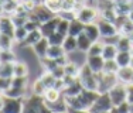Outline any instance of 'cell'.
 I'll return each mask as SVG.
<instances>
[{"label": "cell", "mask_w": 133, "mask_h": 113, "mask_svg": "<svg viewBox=\"0 0 133 113\" xmlns=\"http://www.w3.org/2000/svg\"><path fill=\"white\" fill-rule=\"evenodd\" d=\"M77 44H78V51H79V52H85V54H87V51L89 50L92 41H91L89 37L82 31L79 36H77Z\"/></svg>", "instance_id": "obj_21"}, {"label": "cell", "mask_w": 133, "mask_h": 113, "mask_svg": "<svg viewBox=\"0 0 133 113\" xmlns=\"http://www.w3.org/2000/svg\"><path fill=\"white\" fill-rule=\"evenodd\" d=\"M45 105H47V108L50 109V112H54V113H65V112H68V105H66V102H65L64 95H62V98H59L58 100H54V102H47L45 100Z\"/></svg>", "instance_id": "obj_15"}, {"label": "cell", "mask_w": 133, "mask_h": 113, "mask_svg": "<svg viewBox=\"0 0 133 113\" xmlns=\"http://www.w3.org/2000/svg\"><path fill=\"white\" fill-rule=\"evenodd\" d=\"M112 112H118V113H129L130 112V103L128 100H125L123 103H120L118 106H113Z\"/></svg>", "instance_id": "obj_42"}, {"label": "cell", "mask_w": 133, "mask_h": 113, "mask_svg": "<svg viewBox=\"0 0 133 113\" xmlns=\"http://www.w3.org/2000/svg\"><path fill=\"white\" fill-rule=\"evenodd\" d=\"M62 10H77V0H62Z\"/></svg>", "instance_id": "obj_45"}, {"label": "cell", "mask_w": 133, "mask_h": 113, "mask_svg": "<svg viewBox=\"0 0 133 113\" xmlns=\"http://www.w3.org/2000/svg\"><path fill=\"white\" fill-rule=\"evenodd\" d=\"M84 33L89 37L91 41H98L101 38V34H99V28H98V24L96 23H88L85 24L84 27Z\"/></svg>", "instance_id": "obj_19"}, {"label": "cell", "mask_w": 133, "mask_h": 113, "mask_svg": "<svg viewBox=\"0 0 133 113\" xmlns=\"http://www.w3.org/2000/svg\"><path fill=\"white\" fill-rule=\"evenodd\" d=\"M84 27H85V24L82 23L81 20H78V18H74V20H71V21H69L68 34H69V36L77 37V36H79V34L82 33V31H84Z\"/></svg>", "instance_id": "obj_23"}, {"label": "cell", "mask_w": 133, "mask_h": 113, "mask_svg": "<svg viewBox=\"0 0 133 113\" xmlns=\"http://www.w3.org/2000/svg\"><path fill=\"white\" fill-rule=\"evenodd\" d=\"M48 47H50L48 38H47V37H43V38H41L40 41H37L31 48H33V51H34V55H36L38 59H41V58H44V56L47 55Z\"/></svg>", "instance_id": "obj_14"}, {"label": "cell", "mask_w": 133, "mask_h": 113, "mask_svg": "<svg viewBox=\"0 0 133 113\" xmlns=\"http://www.w3.org/2000/svg\"><path fill=\"white\" fill-rule=\"evenodd\" d=\"M82 89H84V86H82L81 81L77 78L72 83L66 85L64 89H62V95H64V96H77Z\"/></svg>", "instance_id": "obj_17"}, {"label": "cell", "mask_w": 133, "mask_h": 113, "mask_svg": "<svg viewBox=\"0 0 133 113\" xmlns=\"http://www.w3.org/2000/svg\"><path fill=\"white\" fill-rule=\"evenodd\" d=\"M11 85L18 86V88H27L28 79H27V76H13V79H11Z\"/></svg>", "instance_id": "obj_41"}, {"label": "cell", "mask_w": 133, "mask_h": 113, "mask_svg": "<svg viewBox=\"0 0 133 113\" xmlns=\"http://www.w3.org/2000/svg\"><path fill=\"white\" fill-rule=\"evenodd\" d=\"M115 61L118 62L119 68L120 67H128V65H130V62H132V54H130V51H118Z\"/></svg>", "instance_id": "obj_24"}, {"label": "cell", "mask_w": 133, "mask_h": 113, "mask_svg": "<svg viewBox=\"0 0 133 113\" xmlns=\"http://www.w3.org/2000/svg\"><path fill=\"white\" fill-rule=\"evenodd\" d=\"M116 75H118V81L122 83H130L133 82V67L130 65H128V67H120L118 72H116Z\"/></svg>", "instance_id": "obj_16"}, {"label": "cell", "mask_w": 133, "mask_h": 113, "mask_svg": "<svg viewBox=\"0 0 133 113\" xmlns=\"http://www.w3.org/2000/svg\"><path fill=\"white\" fill-rule=\"evenodd\" d=\"M47 38H48L50 45H62V43H64V40H65V36L61 33H58V31H55V33H52L51 36H48Z\"/></svg>", "instance_id": "obj_37"}, {"label": "cell", "mask_w": 133, "mask_h": 113, "mask_svg": "<svg viewBox=\"0 0 133 113\" xmlns=\"http://www.w3.org/2000/svg\"><path fill=\"white\" fill-rule=\"evenodd\" d=\"M118 81V75L116 74H106V72H99L98 74V92L105 93L112 89L113 85H116Z\"/></svg>", "instance_id": "obj_4"}, {"label": "cell", "mask_w": 133, "mask_h": 113, "mask_svg": "<svg viewBox=\"0 0 133 113\" xmlns=\"http://www.w3.org/2000/svg\"><path fill=\"white\" fill-rule=\"evenodd\" d=\"M11 79L13 78L0 76V93H4V90H7L11 86Z\"/></svg>", "instance_id": "obj_44"}, {"label": "cell", "mask_w": 133, "mask_h": 113, "mask_svg": "<svg viewBox=\"0 0 133 113\" xmlns=\"http://www.w3.org/2000/svg\"><path fill=\"white\" fill-rule=\"evenodd\" d=\"M79 68H81V65L78 64L77 61H72V59H69V61L64 65L65 75H71V76H78V74H79Z\"/></svg>", "instance_id": "obj_27"}, {"label": "cell", "mask_w": 133, "mask_h": 113, "mask_svg": "<svg viewBox=\"0 0 133 113\" xmlns=\"http://www.w3.org/2000/svg\"><path fill=\"white\" fill-rule=\"evenodd\" d=\"M116 54H118V47L116 44H110V43H105L103 44V50H102V56L103 59H115Z\"/></svg>", "instance_id": "obj_22"}, {"label": "cell", "mask_w": 133, "mask_h": 113, "mask_svg": "<svg viewBox=\"0 0 133 113\" xmlns=\"http://www.w3.org/2000/svg\"><path fill=\"white\" fill-rule=\"evenodd\" d=\"M40 26H41L40 23H36V21H33V20H27L26 24H24V27L27 28L28 33H30V31H34V30H38Z\"/></svg>", "instance_id": "obj_47"}, {"label": "cell", "mask_w": 133, "mask_h": 113, "mask_svg": "<svg viewBox=\"0 0 133 113\" xmlns=\"http://www.w3.org/2000/svg\"><path fill=\"white\" fill-rule=\"evenodd\" d=\"M31 2L37 3V4H43V3H44V0H31Z\"/></svg>", "instance_id": "obj_51"}, {"label": "cell", "mask_w": 133, "mask_h": 113, "mask_svg": "<svg viewBox=\"0 0 133 113\" xmlns=\"http://www.w3.org/2000/svg\"><path fill=\"white\" fill-rule=\"evenodd\" d=\"M128 18H129V20H130L132 23H133V9H132L130 11H129V14H128Z\"/></svg>", "instance_id": "obj_50"}, {"label": "cell", "mask_w": 133, "mask_h": 113, "mask_svg": "<svg viewBox=\"0 0 133 113\" xmlns=\"http://www.w3.org/2000/svg\"><path fill=\"white\" fill-rule=\"evenodd\" d=\"M14 43H16L14 37L0 33V50H13Z\"/></svg>", "instance_id": "obj_26"}, {"label": "cell", "mask_w": 133, "mask_h": 113, "mask_svg": "<svg viewBox=\"0 0 133 113\" xmlns=\"http://www.w3.org/2000/svg\"><path fill=\"white\" fill-rule=\"evenodd\" d=\"M130 54H132V56H133V47L130 48Z\"/></svg>", "instance_id": "obj_55"}, {"label": "cell", "mask_w": 133, "mask_h": 113, "mask_svg": "<svg viewBox=\"0 0 133 113\" xmlns=\"http://www.w3.org/2000/svg\"><path fill=\"white\" fill-rule=\"evenodd\" d=\"M43 34H41L40 28L38 30H34V31H30V33L27 34V37L23 40L21 43H18L17 45L20 47V48H27V47H33L34 44H36L37 41H40L41 38H43Z\"/></svg>", "instance_id": "obj_11"}, {"label": "cell", "mask_w": 133, "mask_h": 113, "mask_svg": "<svg viewBox=\"0 0 133 113\" xmlns=\"http://www.w3.org/2000/svg\"><path fill=\"white\" fill-rule=\"evenodd\" d=\"M14 30H16V27H14L13 21H11L10 16H7V14L0 16V33L14 37Z\"/></svg>", "instance_id": "obj_12"}, {"label": "cell", "mask_w": 133, "mask_h": 113, "mask_svg": "<svg viewBox=\"0 0 133 113\" xmlns=\"http://www.w3.org/2000/svg\"><path fill=\"white\" fill-rule=\"evenodd\" d=\"M14 76H28V65L23 61L14 62Z\"/></svg>", "instance_id": "obj_29"}, {"label": "cell", "mask_w": 133, "mask_h": 113, "mask_svg": "<svg viewBox=\"0 0 133 113\" xmlns=\"http://www.w3.org/2000/svg\"><path fill=\"white\" fill-rule=\"evenodd\" d=\"M44 4L55 14H58L62 10V0H44Z\"/></svg>", "instance_id": "obj_35"}, {"label": "cell", "mask_w": 133, "mask_h": 113, "mask_svg": "<svg viewBox=\"0 0 133 113\" xmlns=\"http://www.w3.org/2000/svg\"><path fill=\"white\" fill-rule=\"evenodd\" d=\"M62 48L66 54H72V52L78 51V44H77V37L74 36H65V40L62 43Z\"/></svg>", "instance_id": "obj_20"}, {"label": "cell", "mask_w": 133, "mask_h": 113, "mask_svg": "<svg viewBox=\"0 0 133 113\" xmlns=\"http://www.w3.org/2000/svg\"><path fill=\"white\" fill-rule=\"evenodd\" d=\"M38 78L43 81V83L45 85L47 89H48V88H54V83H55V81H57V78L54 76V75H52L50 71H44Z\"/></svg>", "instance_id": "obj_31"}, {"label": "cell", "mask_w": 133, "mask_h": 113, "mask_svg": "<svg viewBox=\"0 0 133 113\" xmlns=\"http://www.w3.org/2000/svg\"><path fill=\"white\" fill-rule=\"evenodd\" d=\"M33 13L37 16V18H38V21L40 23H44V21H47V20H50V18H52L54 16H57L54 11H51L48 7H47L45 4H38L36 9L33 10Z\"/></svg>", "instance_id": "obj_13"}, {"label": "cell", "mask_w": 133, "mask_h": 113, "mask_svg": "<svg viewBox=\"0 0 133 113\" xmlns=\"http://www.w3.org/2000/svg\"><path fill=\"white\" fill-rule=\"evenodd\" d=\"M3 105H4V95L0 93V112H2V109H3Z\"/></svg>", "instance_id": "obj_48"}, {"label": "cell", "mask_w": 133, "mask_h": 113, "mask_svg": "<svg viewBox=\"0 0 133 113\" xmlns=\"http://www.w3.org/2000/svg\"><path fill=\"white\" fill-rule=\"evenodd\" d=\"M0 61L4 62H16V54L13 52V50H0Z\"/></svg>", "instance_id": "obj_34"}, {"label": "cell", "mask_w": 133, "mask_h": 113, "mask_svg": "<svg viewBox=\"0 0 133 113\" xmlns=\"http://www.w3.org/2000/svg\"><path fill=\"white\" fill-rule=\"evenodd\" d=\"M77 18L81 20L84 24L88 23H95L99 18V10L96 7H92V4L82 6L81 9L77 10Z\"/></svg>", "instance_id": "obj_5"}, {"label": "cell", "mask_w": 133, "mask_h": 113, "mask_svg": "<svg viewBox=\"0 0 133 113\" xmlns=\"http://www.w3.org/2000/svg\"><path fill=\"white\" fill-rule=\"evenodd\" d=\"M24 112L28 113H48L50 109L47 108L44 96L31 93L24 100Z\"/></svg>", "instance_id": "obj_2"}, {"label": "cell", "mask_w": 133, "mask_h": 113, "mask_svg": "<svg viewBox=\"0 0 133 113\" xmlns=\"http://www.w3.org/2000/svg\"><path fill=\"white\" fill-rule=\"evenodd\" d=\"M113 109V103H112V99H110L109 93L105 92V93H99V96L96 98L95 103L91 106L89 112L92 113H101V112H112Z\"/></svg>", "instance_id": "obj_6"}, {"label": "cell", "mask_w": 133, "mask_h": 113, "mask_svg": "<svg viewBox=\"0 0 133 113\" xmlns=\"http://www.w3.org/2000/svg\"><path fill=\"white\" fill-rule=\"evenodd\" d=\"M3 95L6 98H27V88H18L11 85L7 90H4Z\"/></svg>", "instance_id": "obj_18"}, {"label": "cell", "mask_w": 133, "mask_h": 113, "mask_svg": "<svg viewBox=\"0 0 133 113\" xmlns=\"http://www.w3.org/2000/svg\"><path fill=\"white\" fill-rule=\"evenodd\" d=\"M103 44L102 41H94L92 44H91L89 50L87 51V55H102V50H103Z\"/></svg>", "instance_id": "obj_33"}, {"label": "cell", "mask_w": 133, "mask_h": 113, "mask_svg": "<svg viewBox=\"0 0 133 113\" xmlns=\"http://www.w3.org/2000/svg\"><path fill=\"white\" fill-rule=\"evenodd\" d=\"M2 64H3V62H2V61H0V67H2Z\"/></svg>", "instance_id": "obj_56"}, {"label": "cell", "mask_w": 133, "mask_h": 113, "mask_svg": "<svg viewBox=\"0 0 133 113\" xmlns=\"http://www.w3.org/2000/svg\"><path fill=\"white\" fill-rule=\"evenodd\" d=\"M27 34H28V31H27V28L24 26L16 27V30H14V40H16V43H17V44L21 43L27 37Z\"/></svg>", "instance_id": "obj_39"}, {"label": "cell", "mask_w": 133, "mask_h": 113, "mask_svg": "<svg viewBox=\"0 0 133 113\" xmlns=\"http://www.w3.org/2000/svg\"><path fill=\"white\" fill-rule=\"evenodd\" d=\"M47 90L45 85L43 83V81L40 79V78H37L36 81L33 82V86H31V93H36V95H44V92Z\"/></svg>", "instance_id": "obj_38"}, {"label": "cell", "mask_w": 133, "mask_h": 113, "mask_svg": "<svg viewBox=\"0 0 133 113\" xmlns=\"http://www.w3.org/2000/svg\"><path fill=\"white\" fill-rule=\"evenodd\" d=\"M85 62L88 64V67L92 69L95 74H99L103 69V64H105V59L102 55H87Z\"/></svg>", "instance_id": "obj_10"}, {"label": "cell", "mask_w": 133, "mask_h": 113, "mask_svg": "<svg viewBox=\"0 0 133 113\" xmlns=\"http://www.w3.org/2000/svg\"><path fill=\"white\" fill-rule=\"evenodd\" d=\"M43 96L47 102H54V100H58L59 98H62V92L58 89H55V88H48V89L44 92Z\"/></svg>", "instance_id": "obj_30"}, {"label": "cell", "mask_w": 133, "mask_h": 113, "mask_svg": "<svg viewBox=\"0 0 133 113\" xmlns=\"http://www.w3.org/2000/svg\"><path fill=\"white\" fill-rule=\"evenodd\" d=\"M3 14H4V11H3V6L0 4V16H3Z\"/></svg>", "instance_id": "obj_52"}, {"label": "cell", "mask_w": 133, "mask_h": 113, "mask_svg": "<svg viewBox=\"0 0 133 113\" xmlns=\"http://www.w3.org/2000/svg\"><path fill=\"white\" fill-rule=\"evenodd\" d=\"M66 52L64 51V48H62V45H50L48 50H47V55L48 58H52V59H57L59 58V56L65 55Z\"/></svg>", "instance_id": "obj_28"}, {"label": "cell", "mask_w": 133, "mask_h": 113, "mask_svg": "<svg viewBox=\"0 0 133 113\" xmlns=\"http://www.w3.org/2000/svg\"><path fill=\"white\" fill-rule=\"evenodd\" d=\"M96 24H98V28H99L101 38L106 40V38H112V37L119 36V30L113 21H109L106 18L99 17L96 20Z\"/></svg>", "instance_id": "obj_3"}, {"label": "cell", "mask_w": 133, "mask_h": 113, "mask_svg": "<svg viewBox=\"0 0 133 113\" xmlns=\"http://www.w3.org/2000/svg\"><path fill=\"white\" fill-rule=\"evenodd\" d=\"M51 74L57 78V79H58V78H64V76H65V69H64V67L58 65V67H55V68L51 71Z\"/></svg>", "instance_id": "obj_46"}, {"label": "cell", "mask_w": 133, "mask_h": 113, "mask_svg": "<svg viewBox=\"0 0 133 113\" xmlns=\"http://www.w3.org/2000/svg\"><path fill=\"white\" fill-rule=\"evenodd\" d=\"M68 28H69V21L65 20V18H61L59 17V21H58V27H57V31L64 36H68Z\"/></svg>", "instance_id": "obj_40"}, {"label": "cell", "mask_w": 133, "mask_h": 113, "mask_svg": "<svg viewBox=\"0 0 133 113\" xmlns=\"http://www.w3.org/2000/svg\"><path fill=\"white\" fill-rule=\"evenodd\" d=\"M14 62H4L0 67V76L6 78H13L14 76Z\"/></svg>", "instance_id": "obj_32"}, {"label": "cell", "mask_w": 133, "mask_h": 113, "mask_svg": "<svg viewBox=\"0 0 133 113\" xmlns=\"http://www.w3.org/2000/svg\"><path fill=\"white\" fill-rule=\"evenodd\" d=\"M58 21H59V16L57 14V16H54L52 18L41 23V26H40L41 34H43L44 37H48V36H51L52 33H55L57 27H58Z\"/></svg>", "instance_id": "obj_9"}, {"label": "cell", "mask_w": 133, "mask_h": 113, "mask_svg": "<svg viewBox=\"0 0 133 113\" xmlns=\"http://www.w3.org/2000/svg\"><path fill=\"white\" fill-rule=\"evenodd\" d=\"M116 47H118V51H130V48L133 47V43L128 36L120 34L118 41H116Z\"/></svg>", "instance_id": "obj_25"}, {"label": "cell", "mask_w": 133, "mask_h": 113, "mask_svg": "<svg viewBox=\"0 0 133 113\" xmlns=\"http://www.w3.org/2000/svg\"><path fill=\"white\" fill-rule=\"evenodd\" d=\"M109 96L112 99V103L113 106H118L120 103H123L128 98V90H126V85L122 83V82H118L116 85H113L112 89L109 90Z\"/></svg>", "instance_id": "obj_8"}, {"label": "cell", "mask_w": 133, "mask_h": 113, "mask_svg": "<svg viewBox=\"0 0 133 113\" xmlns=\"http://www.w3.org/2000/svg\"><path fill=\"white\" fill-rule=\"evenodd\" d=\"M11 21H13L14 27H21L26 24V21L28 20L27 17H24V16H18V14H11Z\"/></svg>", "instance_id": "obj_43"}, {"label": "cell", "mask_w": 133, "mask_h": 113, "mask_svg": "<svg viewBox=\"0 0 133 113\" xmlns=\"http://www.w3.org/2000/svg\"><path fill=\"white\" fill-rule=\"evenodd\" d=\"M118 69H119V65L115 59H106L105 64H103L102 72H106V74H116Z\"/></svg>", "instance_id": "obj_36"}, {"label": "cell", "mask_w": 133, "mask_h": 113, "mask_svg": "<svg viewBox=\"0 0 133 113\" xmlns=\"http://www.w3.org/2000/svg\"><path fill=\"white\" fill-rule=\"evenodd\" d=\"M130 112L133 113V103H130Z\"/></svg>", "instance_id": "obj_54"}, {"label": "cell", "mask_w": 133, "mask_h": 113, "mask_svg": "<svg viewBox=\"0 0 133 113\" xmlns=\"http://www.w3.org/2000/svg\"><path fill=\"white\" fill-rule=\"evenodd\" d=\"M24 100L26 98H6L3 105V113H21L24 112Z\"/></svg>", "instance_id": "obj_7"}, {"label": "cell", "mask_w": 133, "mask_h": 113, "mask_svg": "<svg viewBox=\"0 0 133 113\" xmlns=\"http://www.w3.org/2000/svg\"><path fill=\"white\" fill-rule=\"evenodd\" d=\"M78 79L81 81L82 86H84L85 89H91V90H96L98 92V74H95V72L88 67L87 62L81 64Z\"/></svg>", "instance_id": "obj_1"}, {"label": "cell", "mask_w": 133, "mask_h": 113, "mask_svg": "<svg viewBox=\"0 0 133 113\" xmlns=\"http://www.w3.org/2000/svg\"><path fill=\"white\" fill-rule=\"evenodd\" d=\"M126 100H128L129 103H133V92L132 93H128V98H126Z\"/></svg>", "instance_id": "obj_49"}, {"label": "cell", "mask_w": 133, "mask_h": 113, "mask_svg": "<svg viewBox=\"0 0 133 113\" xmlns=\"http://www.w3.org/2000/svg\"><path fill=\"white\" fill-rule=\"evenodd\" d=\"M88 3H89V4H92V3H95V0H88Z\"/></svg>", "instance_id": "obj_53"}]
</instances>
